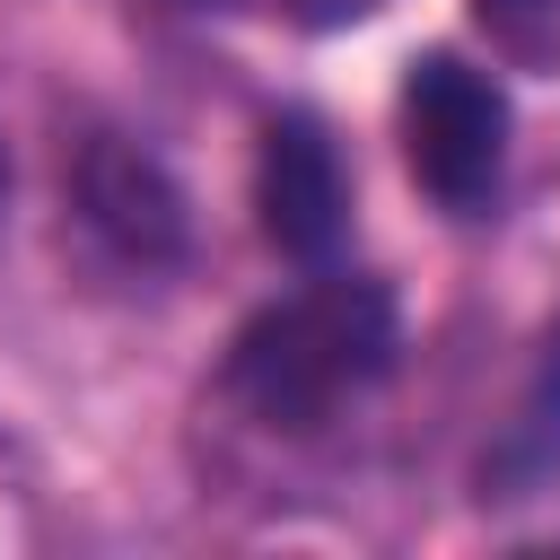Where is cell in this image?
I'll use <instances>...</instances> for the list:
<instances>
[{
  "mask_svg": "<svg viewBox=\"0 0 560 560\" xmlns=\"http://www.w3.org/2000/svg\"><path fill=\"white\" fill-rule=\"evenodd\" d=\"M394 368V298L376 280H306L298 298L262 306L236 341L219 385L280 438H315L350 394H368Z\"/></svg>",
  "mask_w": 560,
  "mask_h": 560,
  "instance_id": "1",
  "label": "cell"
},
{
  "mask_svg": "<svg viewBox=\"0 0 560 560\" xmlns=\"http://www.w3.org/2000/svg\"><path fill=\"white\" fill-rule=\"evenodd\" d=\"M402 158L420 175V192L455 219L490 210L499 175H508V96L490 70H472L464 52H420L402 70Z\"/></svg>",
  "mask_w": 560,
  "mask_h": 560,
  "instance_id": "2",
  "label": "cell"
},
{
  "mask_svg": "<svg viewBox=\"0 0 560 560\" xmlns=\"http://www.w3.org/2000/svg\"><path fill=\"white\" fill-rule=\"evenodd\" d=\"M254 210H262V236L289 262H332V245L350 228V175H341V149L315 114H271L262 122Z\"/></svg>",
  "mask_w": 560,
  "mask_h": 560,
  "instance_id": "3",
  "label": "cell"
},
{
  "mask_svg": "<svg viewBox=\"0 0 560 560\" xmlns=\"http://www.w3.org/2000/svg\"><path fill=\"white\" fill-rule=\"evenodd\" d=\"M70 192H79V219H88L122 262H175L184 236H192L175 175H166L149 149H131V140H88Z\"/></svg>",
  "mask_w": 560,
  "mask_h": 560,
  "instance_id": "4",
  "label": "cell"
},
{
  "mask_svg": "<svg viewBox=\"0 0 560 560\" xmlns=\"http://www.w3.org/2000/svg\"><path fill=\"white\" fill-rule=\"evenodd\" d=\"M542 481H560V341L542 350L534 385L516 394V411L481 446V499H534Z\"/></svg>",
  "mask_w": 560,
  "mask_h": 560,
  "instance_id": "5",
  "label": "cell"
},
{
  "mask_svg": "<svg viewBox=\"0 0 560 560\" xmlns=\"http://www.w3.org/2000/svg\"><path fill=\"white\" fill-rule=\"evenodd\" d=\"M508 70H560V0H464Z\"/></svg>",
  "mask_w": 560,
  "mask_h": 560,
  "instance_id": "6",
  "label": "cell"
},
{
  "mask_svg": "<svg viewBox=\"0 0 560 560\" xmlns=\"http://www.w3.org/2000/svg\"><path fill=\"white\" fill-rule=\"evenodd\" d=\"M289 26H306V35H341V26H368L385 0H271Z\"/></svg>",
  "mask_w": 560,
  "mask_h": 560,
  "instance_id": "7",
  "label": "cell"
},
{
  "mask_svg": "<svg viewBox=\"0 0 560 560\" xmlns=\"http://www.w3.org/2000/svg\"><path fill=\"white\" fill-rule=\"evenodd\" d=\"M0 192H9V158H0Z\"/></svg>",
  "mask_w": 560,
  "mask_h": 560,
  "instance_id": "8",
  "label": "cell"
}]
</instances>
